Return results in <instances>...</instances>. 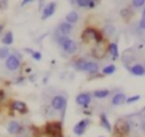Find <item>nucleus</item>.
Here are the masks:
<instances>
[{
    "label": "nucleus",
    "mask_w": 145,
    "mask_h": 137,
    "mask_svg": "<svg viewBox=\"0 0 145 137\" xmlns=\"http://www.w3.org/2000/svg\"><path fill=\"white\" fill-rule=\"evenodd\" d=\"M66 99L61 95H56L52 97L51 100V106L57 110V111H61V110H65L66 108Z\"/></svg>",
    "instance_id": "0eeeda50"
},
{
    "label": "nucleus",
    "mask_w": 145,
    "mask_h": 137,
    "mask_svg": "<svg viewBox=\"0 0 145 137\" xmlns=\"http://www.w3.org/2000/svg\"><path fill=\"white\" fill-rule=\"evenodd\" d=\"M9 55L10 54L8 48H0V59H7Z\"/></svg>",
    "instance_id": "a878e982"
},
{
    "label": "nucleus",
    "mask_w": 145,
    "mask_h": 137,
    "mask_svg": "<svg viewBox=\"0 0 145 137\" xmlns=\"http://www.w3.org/2000/svg\"><path fill=\"white\" fill-rule=\"evenodd\" d=\"M114 32H116V28H114V26H113V25H111V24H108V25H105V26L103 27V33H104V34H106L108 36L113 35V34H114Z\"/></svg>",
    "instance_id": "5701e85b"
},
{
    "label": "nucleus",
    "mask_w": 145,
    "mask_h": 137,
    "mask_svg": "<svg viewBox=\"0 0 145 137\" xmlns=\"http://www.w3.org/2000/svg\"><path fill=\"white\" fill-rule=\"evenodd\" d=\"M83 71H86V72H88L91 75H94V74H96L99 71V65L96 62H94V61H86Z\"/></svg>",
    "instance_id": "ddd939ff"
},
{
    "label": "nucleus",
    "mask_w": 145,
    "mask_h": 137,
    "mask_svg": "<svg viewBox=\"0 0 145 137\" xmlns=\"http://www.w3.org/2000/svg\"><path fill=\"white\" fill-rule=\"evenodd\" d=\"M92 100V95L91 93H79L76 96V103L80 106H88V104L91 103Z\"/></svg>",
    "instance_id": "6e6552de"
},
{
    "label": "nucleus",
    "mask_w": 145,
    "mask_h": 137,
    "mask_svg": "<svg viewBox=\"0 0 145 137\" xmlns=\"http://www.w3.org/2000/svg\"><path fill=\"white\" fill-rule=\"evenodd\" d=\"M44 131L50 135L51 137H57V136H62V126L60 121H54V122H48L44 127Z\"/></svg>",
    "instance_id": "7ed1b4c3"
},
{
    "label": "nucleus",
    "mask_w": 145,
    "mask_h": 137,
    "mask_svg": "<svg viewBox=\"0 0 145 137\" xmlns=\"http://www.w3.org/2000/svg\"><path fill=\"white\" fill-rule=\"evenodd\" d=\"M130 123L128 122V120L125 119H119L117 120V122L114 123V130L118 132V135L120 136H126L130 132Z\"/></svg>",
    "instance_id": "20e7f679"
},
{
    "label": "nucleus",
    "mask_w": 145,
    "mask_h": 137,
    "mask_svg": "<svg viewBox=\"0 0 145 137\" xmlns=\"http://www.w3.org/2000/svg\"><path fill=\"white\" fill-rule=\"evenodd\" d=\"M78 14L76 12V11H70V12H68L67 14V16H66V20H67V23H69V24H74V23H76L77 20H78Z\"/></svg>",
    "instance_id": "412c9836"
},
{
    "label": "nucleus",
    "mask_w": 145,
    "mask_h": 137,
    "mask_svg": "<svg viewBox=\"0 0 145 137\" xmlns=\"http://www.w3.org/2000/svg\"><path fill=\"white\" fill-rule=\"evenodd\" d=\"M3 27H5V26H3V24H1V23H0V34H1V32L3 31Z\"/></svg>",
    "instance_id": "f704fd0d"
},
{
    "label": "nucleus",
    "mask_w": 145,
    "mask_h": 137,
    "mask_svg": "<svg viewBox=\"0 0 145 137\" xmlns=\"http://www.w3.org/2000/svg\"><path fill=\"white\" fill-rule=\"evenodd\" d=\"M20 67V60L16 54H10L6 59V68L10 71H15Z\"/></svg>",
    "instance_id": "423d86ee"
},
{
    "label": "nucleus",
    "mask_w": 145,
    "mask_h": 137,
    "mask_svg": "<svg viewBox=\"0 0 145 137\" xmlns=\"http://www.w3.org/2000/svg\"><path fill=\"white\" fill-rule=\"evenodd\" d=\"M8 7V1L6 0H0V9H6Z\"/></svg>",
    "instance_id": "c756f323"
},
{
    "label": "nucleus",
    "mask_w": 145,
    "mask_h": 137,
    "mask_svg": "<svg viewBox=\"0 0 145 137\" xmlns=\"http://www.w3.org/2000/svg\"><path fill=\"white\" fill-rule=\"evenodd\" d=\"M100 122H101V126H102L103 128H105L108 131H111V130H112L111 123H110L109 119L106 118L105 113H101V114H100Z\"/></svg>",
    "instance_id": "6ab92c4d"
},
{
    "label": "nucleus",
    "mask_w": 145,
    "mask_h": 137,
    "mask_svg": "<svg viewBox=\"0 0 145 137\" xmlns=\"http://www.w3.org/2000/svg\"><path fill=\"white\" fill-rule=\"evenodd\" d=\"M88 123H89L88 119H83L79 122H77L75 125V127H74V134L77 135V136H82L85 132V129L88 126Z\"/></svg>",
    "instance_id": "1a4fd4ad"
},
{
    "label": "nucleus",
    "mask_w": 145,
    "mask_h": 137,
    "mask_svg": "<svg viewBox=\"0 0 145 137\" xmlns=\"http://www.w3.org/2000/svg\"><path fill=\"white\" fill-rule=\"evenodd\" d=\"M31 2H32L31 0H24V1H22V3H20V5H22V6H25L26 3H31Z\"/></svg>",
    "instance_id": "72a5a7b5"
},
{
    "label": "nucleus",
    "mask_w": 145,
    "mask_h": 137,
    "mask_svg": "<svg viewBox=\"0 0 145 137\" xmlns=\"http://www.w3.org/2000/svg\"><path fill=\"white\" fill-rule=\"evenodd\" d=\"M75 3H77V6L78 7H80V8H86V7H88V8H94L95 6H96V1H94V0H77V1H74Z\"/></svg>",
    "instance_id": "a211bd4d"
},
{
    "label": "nucleus",
    "mask_w": 145,
    "mask_h": 137,
    "mask_svg": "<svg viewBox=\"0 0 145 137\" xmlns=\"http://www.w3.org/2000/svg\"><path fill=\"white\" fill-rule=\"evenodd\" d=\"M129 70L135 76H143V75H145V67L143 65H140V63L134 65L133 67L129 68Z\"/></svg>",
    "instance_id": "dca6fc26"
},
{
    "label": "nucleus",
    "mask_w": 145,
    "mask_h": 137,
    "mask_svg": "<svg viewBox=\"0 0 145 137\" xmlns=\"http://www.w3.org/2000/svg\"><path fill=\"white\" fill-rule=\"evenodd\" d=\"M37 137H51L50 135H48L45 131H43V132H41V134H39V136Z\"/></svg>",
    "instance_id": "473e14b6"
},
{
    "label": "nucleus",
    "mask_w": 145,
    "mask_h": 137,
    "mask_svg": "<svg viewBox=\"0 0 145 137\" xmlns=\"http://www.w3.org/2000/svg\"><path fill=\"white\" fill-rule=\"evenodd\" d=\"M120 15L121 17H123L125 19H129L131 16H133V11L129 9V8H123L120 10Z\"/></svg>",
    "instance_id": "393cba45"
},
{
    "label": "nucleus",
    "mask_w": 145,
    "mask_h": 137,
    "mask_svg": "<svg viewBox=\"0 0 145 137\" xmlns=\"http://www.w3.org/2000/svg\"><path fill=\"white\" fill-rule=\"evenodd\" d=\"M138 115H139V118H142L143 120H145V108H143V109H142V111L139 112V114H138Z\"/></svg>",
    "instance_id": "2f4dec72"
},
{
    "label": "nucleus",
    "mask_w": 145,
    "mask_h": 137,
    "mask_svg": "<svg viewBox=\"0 0 145 137\" xmlns=\"http://www.w3.org/2000/svg\"><path fill=\"white\" fill-rule=\"evenodd\" d=\"M56 7H57L56 2H50L49 5H46L42 11V19H46V18L51 17L56 11Z\"/></svg>",
    "instance_id": "9b49d317"
},
{
    "label": "nucleus",
    "mask_w": 145,
    "mask_h": 137,
    "mask_svg": "<svg viewBox=\"0 0 145 137\" xmlns=\"http://www.w3.org/2000/svg\"><path fill=\"white\" fill-rule=\"evenodd\" d=\"M139 28L145 29V17H142V19L139 20Z\"/></svg>",
    "instance_id": "7c9ffc66"
},
{
    "label": "nucleus",
    "mask_w": 145,
    "mask_h": 137,
    "mask_svg": "<svg viewBox=\"0 0 145 137\" xmlns=\"http://www.w3.org/2000/svg\"><path fill=\"white\" fill-rule=\"evenodd\" d=\"M109 95H110L109 89H96V91L93 92V96L96 97V99H105Z\"/></svg>",
    "instance_id": "aec40b11"
},
{
    "label": "nucleus",
    "mask_w": 145,
    "mask_h": 137,
    "mask_svg": "<svg viewBox=\"0 0 145 137\" xmlns=\"http://www.w3.org/2000/svg\"><path fill=\"white\" fill-rule=\"evenodd\" d=\"M116 71V66L114 65H109V66H105L103 69H102V74L103 75H111Z\"/></svg>",
    "instance_id": "b1692460"
},
{
    "label": "nucleus",
    "mask_w": 145,
    "mask_h": 137,
    "mask_svg": "<svg viewBox=\"0 0 145 137\" xmlns=\"http://www.w3.org/2000/svg\"><path fill=\"white\" fill-rule=\"evenodd\" d=\"M82 40L84 42H89V41H95L96 43H101L103 40V36H102V32L95 29V28H92V27H87L86 29H84V32L82 33L80 35Z\"/></svg>",
    "instance_id": "f257e3e1"
},
{
    "label": "nucleus",
    "mask_w": 145,
    "mask_h": 137,
    "mask_svg": "<svg viewBox=\"0 0 145 137\" xmlns=\"http://www.w3.org/2000/svg\"><path fill=\"white\" fill-rule=\"evenodd\" d=\"M71 29H72V25L69 24V23H61L59 26H58V32H59V37L60 36H67L68 34L71 33Z\"/></svg>",
    "instance_id": "f8f14e48"
},
{
    "label": "nucleus",
    "mask_w": 145,
    "mask_h": 137,
    "mask_svg": "<svg viewBox=\"0 0 145 137\" xmlns=\"http://www.w3.org/2000/svg\"><path fill=\"white\" fill-rule=\"evenodd\" d=\"M14 42V35L11 32H7L2 37V43L6 45H10Z\"/></svg>",
    "instance_id": "4be33fe9"
},
{
    "label": "nucleus",
    "mask_w": 145,
    "mask_h": 137,
    "mask_svg": "<svg viewBox=\"0 0 145 137\" xmlns=\"http://www.w3.org/2000/svg\"><path fill=\"white\" fill-rule=\"evenodd\" d=\"M126 100H127V97L123 93H117V94L113 95V97L111 100V103H112V105H121L126 102Z\"/></svg>",
    "instance_id": "2eb2a0df"
},
{
    "label": "nucleus",
    "mask_w": 145,
    "mask_h": 137,
    "mask_svg": "<svg viewBox=\"0 0 145 137\" xmlns=\"http://www.w3.org/2000/svg\"><path fill=\"white\" fill-rule=\"evenodd\" d=\"M131 5L135 8H139V7H143L145 5V0H133L131 1Z\"/></svg>",
    "instance_id": "bb28decb"
},
{
    "label": "nucleus",
    "mask_w": 145,
    "mask_h": 137,
    "mask_svg": "<svg viewBox=\"0 0 145 137\" xmlns=\"http://www.w3.org/2000/svg\"><path fill=\"white\" fill-rule=\"evenodd\" d=\"M143 17H145V8H144V10H143Z\"/></svg>",
    "instance_id": "c9c22d12"
},
{
    "label": "nucleus",
    "mask_w": 145,
    "mask_h": 137,
    "mask_svg": "<svg viewBox=\"0 0 145 137\" xmlns=\"http://www.w3.org/2000/svg\"><path fill=\"white\" fill-rule=\"evenodd\" d=\"M31 55H32V58H33L34 60H36V61H39V60L42 59V54H41V52H39V51H34Z\"/></svg>",
    "instance_id": "c85d7f7f"
},
{
    "label": "nucleus",
    "mask_w": 145,
    "mask_h": 137,
    "mask_svg": "<svg viewBox=\"0 0 145 137\" xmlns=\"http://www.w3.org/2000/svg\"><path fill=\"white\" fill-rule=\"evenodd\" d=\"M58 43L61 45V48L63 49L65 52L69 53V54H74L77 51V44L74 40L69 38L68 36H60L58 37Z\"/></svg>",
    "instance_id": "f03ea898"
},
{
    "label": "nucleus",
    "mask_w": 145,
    "mask_h": 137,
    "mask_svg": "<svg viewBox=\"0 0 145 137\" xmlns=\"http://www.w3.org/2000/svg\"><path fill=\"white\" fill-rule=\"evenodd\" d=\"M140 99V96L139 95H133V96H130V97H127V100H126V102L127 103H134V102H136V101H138Z\"/></svg>",
    "instance_id": "cd10ccee"
},
{
    "label": "nucleus",
    "mask_w": 145,
    "mask_h": 137,
    "mask_svg": "<svg viewBox=\"0 0 145 137\" xmlns=\"http://www.w3.org/2000/svg\"><path fill=\"white\" fill-rule=\"evenodd\" d=\"M10 108H11V110L18 111V112H20V113H26V112L28 111L26 103L23 102V101H12V102L10 103Z\"/></svg>",
    "instance_id": "9d476101"
},
{
    "label": "nucleus",
    "mask_w": 145,
    "mask_h": 137,
    "mask_svg": "<svg viewBox=\"0 0 145 137\" xmlns=\"http://www.w3.org/2000/svg\"><path fill=\"white\" fill-rule=\"evenodd\" d=\"M7 130L10 135H15V134H19L22 131V126L18 121H10L8 123V127H7Z\"/></svg>",
    "instance_id": "4468645a"
},
{
    "label": "nucleus",
    "mask_w": 145,
    "mask_h": 137,
    "mask_svg": "<svg viewBox=\"0 0 145 137\" xmlns=\"http://www.w3.org/2000/svg\"><path fill=\"white\" fill-rule=\"evenodd\" d=\"M106 52H108V45L104 43V41H102L101 43H96V45L92 49V55L96 59L104 58Z\"/></svg>",
    "instance_id": "39448f33"
},
{
    "label": "nucleus",
    "mask_w": 145,
    "mask_h": 137,
    "mask_svg": "<svg viewBox=\"0 0 145 137\" xmlns=\"http://www.w3.org/2000/svg\"><path fill=\"white\" fill-rule=\"evenodd\" d=\"M108 51L112 57V60H117L119 58V51H118V45L116 43H109L108 44Z\"/></svg>",
    "instance_id": "f3484780"
}]
</instances>
